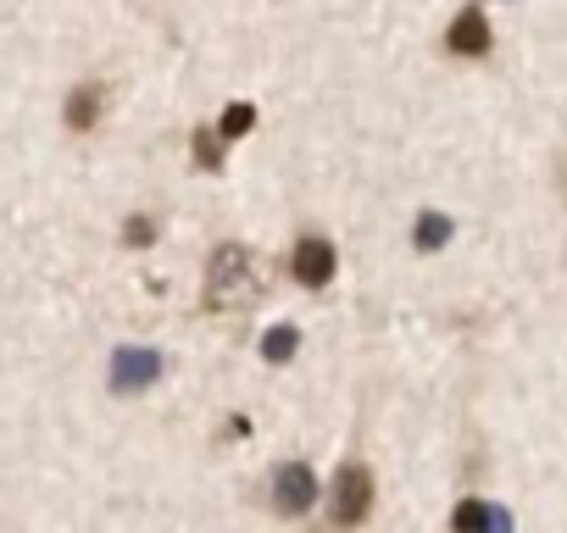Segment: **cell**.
<instances>
[{
  "mask_svg": "<svg viewBox=\"0 0 567 533\" xmlns=\"http://www.w3.org/2000/svg\"><path fill=\"white\" fill-rule=\"evenodd\" d=\"M256 295V266L245 244H217L206 261V312H234Z\"/></svg>",
  "mask_w": 567,
  "mask_h": 533,
  "instance_id": "cell-1",
  "label": "cell"
},
{
  "mask_svg": "<svg viewBox=\"0 0 567 533\" xmlns=\"http://www.w3.org/2000/svg\"><path fill=\"white\" fill-rule=\"evenodd\" d=\"M368 511H373V472L362 461H346L334 472V489H329V527L346 533V527L368 522Z\"/></svg>",
  "mask_w": 567,
  "mask_h": 533,
  "instance_id": "cell-2",
  "label": "cell"
},
{
  "mask_svg": "<svg viewBox=\"0 0 567 533\" xmlns=\"http://www.w3.org/2000/svg\"><path fill=\"white\" fill-rule=\"evenodd\" d=\"M318 494H323V489H318V472H312L307 461H284V467L272 472V483H267V500H272L278 516H307Z\"/></svg>",
  "mask_w": 567,
  "mask_h": 533,
  "instance_id": "cell-3",
  "label": "cell"
},
{
  "mask_svg": "<svg viewBox=\"0 0 567 533\" xmlns=\"http://www.w3.org/2000/svg\"><path fill=\"white\" fill-rule=\"evenodd\" d=\"M290 273H296L301 290H323V284L334 279V244H329L323 233H307V239L296 244V255H290Z\"/></svg>",
  "mask_w": 567,
  "mask_h": 533,
  "instance_id": "cell-4",
  "label": "cell"
},
{
  "mask_svg": "<svg viewBox=\"0 0 567 533\" xmlns=\"http://www.w3.org/2000/svg\"><path fill=\"white\" fill-rule=\"evenodd\" d=\"M162 378V356L156 351H117L112 356V389H151Z\"/></svg>",
  "mask_w": 567,
  "mask_h": 533,
  "instance_id": "cell-5",
  "label": "cell"
},
{
  "mask_svg": "<svg viewBox=\"0 0 567 533\" xmlns=\"http://www.w3.org/2000/svg\"><path fill=\"white\" fill-rule=\"evenodd\" d=\"M445 45H451L456 56H484V51H489V23H484V12H478V7H467V12L451 23Z\"/></svg>",
  "mask_w": 567,
  "mask_h": 533,
  "instance_id": "cell-6",
  "label": "cell"
},
{
  "mask_svg": "<svg viewBox=\"0 0 567 533\" xmlns=\"http://www.w3.org/2000/svg\"><path fill=\"white\" fill-rule=\"evenodd\" d=\"M451 533H506V511H495L484 500H462L451 511Z\"/></svg>",
  "mask_w": 567,
  "mask_h": 533,
  "instance_id": "cell-7",
  "label": "cell"
},
{
  "mask_svg": "<svg viewBox=\"0 0 567 533\" xmlns=\"http://www.w3.org/2000/svg\"><path fill=\"white\" fill-rule=\"evenodd\" d=\"M95 117H101V90H95V84H79L73 101H68V128H73V134H90Z\"/></svg>",
  "mask_w": 567,
  "mask_h": 533,
  "instance_id": "cell-8",
  "label": "cell"
},
{
  "mask_svg": "<svg viewBox=\"0 0 567 533\" xmlns=\"http://www.w3.org/2000/svg\"><path fill=\"white\" fill-rule=\"evenodd\" d=\"M296 351H301V328H290V323H278V328L261 334V356L267 362H290Z\"/></svg>",
  "mask_w": 567,
  "mask_h": 533,
  "instance_id": "cell-9",
  "label": "cell"
},
{
  "mask_svg": "<svg viewBox=\"0 0 567 533\" xmlns=\"http://www.w3.org/2000/svg\"><path fill=\"white\" fill-rule=\"evenodd\" d=\"M445 239H451V217L423 211V217H417V250H440Z\"/></svg>",
  "mask_w": 567,
  "mask_h": 533,
  "instance_id": "cell-10",
  "label": "cell"
},
{
  "mask_svg": "<svg viewBox=\"0 0 567 533\" xmlns=\"http://www.w3.org/2000/svg\"><path fill=\"white\" fill-rule=\"evenodd\" d=\"M195 167H206V173H217V167H223V145H217V134H212V128H200V134H195Z\"/></svg>",
  "mask_w": 567,
  "mask_h": 533,
  "instance_id": "cell-11",
  "label": "cell"
},
{
  "mask_svg": "<svg viewBox=\"0 0 567 533\" xmlns=\"http://www.w3.org/2000/svg\"><path fill=\"white\" fill-rule=\"evenodd\" d=\"M250 123H256V112H250V106H228V112H223V134H228V139H239Z\"/></svg>",
  "mask_w": 567,
  "mask_h": 533,
  "instance_id": "cell-12",
  "label": "cell"
},
{
  "mask_svg": "<svg viewBox=\"0 0 567 533\" xmlns=\"http://www.w3.org/2000/svg\"><path fill=\"white\" fill-rule=\"evenodd\" d=\"M156 239V228H151V217H134L128 228H123V244H151Z\"/></svg>",
  "mask_w": 567,
  "mask_h": 533,
  "instance_id": "cell-13",
  "label": "cell"
}]
</instances>
